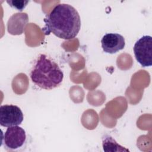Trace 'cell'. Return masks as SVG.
<instances>
[{"mask_svg":"<svg viewBox=\"0 0 152 152\" xmlns=\"http://www.w3.org/2000/svg\"><path fill=\"white\" fill-rule=\"evenodd\" d=\"M42 29L46 34L52 33L59 38L70 40L75 37L81 28V18L77 10L67 4L56 5L44 19Z\"/></svg>","mask_w":152,"mask_h":152,"instance_id":"cell-1","label":"cell"},{"mask_svg":"<svg viewBox=\"0 0 152 152\" xmlns=\"http://www.w3.org/2000/svg\"><path fill=\"white\" fill-rule=\"evenodd\" d=\"M30 76L34 84L48 90L59 87L64 79V73L58 64L45 54L37 56Z\"/></svg>","mask_w":152,"mask_h":152,"instance_id":"cell-2","label":"cell"},{"mask_svg":"<svg viewBox=\"0 0 152 152\" xmlns=\"http://www.w3.org/2000/svg\"><path fill=\"white\" fill-rule=\"evenodd\" d=\"M5 148L8 151H20L26 148L27 135L25 130L18 125L8 127L3 137Z\"/></svg>","mask_w":152,"mask_h":152,"instance_id":"cell-3","label":"cell"},{"mask_svg":"<svg viewBox=\"0 0 152 152\" xmlns=\"http://www.w3.org/2000/svg\"><path fill=\"white\" fill-rule=\"evenodd\" d=\"M134 53L136 60L143 67L152 65V37L145 35L134 44Z\"/></svg>","mask_w":152,"mask_h":152,"instance_id":"cell-4","label":"cell"},{"mask_svg":"<svg viewBox=\"0 0 152 152\" xmlns=\"http://www.w3.org/2000/svg\"><path fill=\"white\" fill-rule=\"evenodd\" d=\"M24 119L21 109L14 104H5L0 107V125L10 127L20 125Z\"/></svg>","mask_w":152,"mask_h":152,"instance_id":"cell-5","label":"cell"},{"mask_svg":"<svg viewBox=\"0 0 152 152\" xmlns=\"http://www.w3.org/2000/svg\"><path fill=\"white\" fill-rule=\"evenodd\" d=\"M103 50L107 53L113 54L122 50L125 46L124 36L118 33H106L102 38Z\"/></svg>","mask_w":152,"mask_h":152,"instance_id":"cell-6","label":"cell"},{"mask_svg":"<svg viewBox=\"0 0 152 152\" xmlns=\"http://www.w3.org/2000/svg\"><path fill=\"white\" fill-rule=\"evenodd\" d=\"M102 146L105 151H129L119 145L115 140L109 135H104L102 137Z\"/></svg>","mask_w":152,"mask_h":152,"instance_id":"cell-7","label":"cell"},{"mask_svg":"<svg viewBox=\"0 0 152 152\" xmlns=\"http://www.w3.org/2000/svg\"><path fill=\"white\" fill-rule=\"evenodd\" d=\"M7 2L11 7L21 11L27 6L29 1H7Z\"/></svg>","mask_w":152,"mask_h":152,"instance_id":"cell-8","label":"cell"}]
</instances>
